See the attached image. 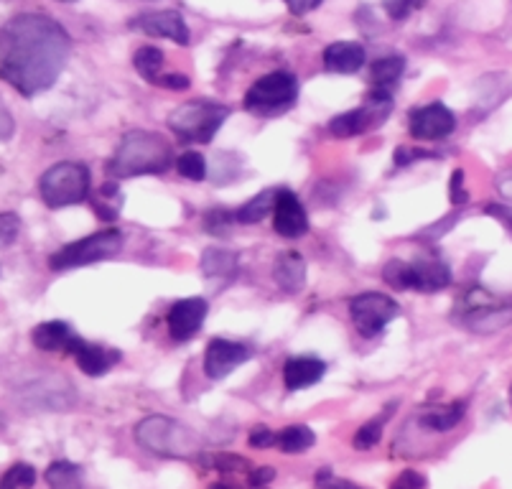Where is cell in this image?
<instances>
[{"mask_svg":"<svg viewBox=\"0 0 512 489\" xmlns=\"http://www.w3.org/2000/svg\"><path fill=\"white\" fill-rule=\"evenodd\" d=\"M72 54L62 23L44 13H21L0 29V77L23 97L49 90Z\"/></svg>","mask_w":512,"mask_h":489,"instance_id":"1","label":"cell"},{"mask_svg":"<svg viewBox=\"0 0 512 489\" xmlns=\"http://www.w3.org/2000/svg\"><path fill=\"white\" fill-rule=\"evenodd\" d=\"M174 163V148L164 135L151 133V130H130L123 135L118 151L107 163V174L115 179L164 174Z\"/></svg>","mask_w":512,"mask_h":489,"instance_id":"2","label":"cell"},{"mask_svg":"<svg viewBox=\"0 0 512 489\" xmlns=\"http://www.w3.org/2000/svg\"><path fill=\"white\" fill-rule=\"evenodd\" d=\"M136 441L146 451L164 459H197L202 439L186 423L169 416H148L136 426Z\"/></svg>","mask_w":512,"mask_h":489,"instance_id":"3","label":"cell"},{"mask_svg":"<svg viewBox=\"0 0 512 489\" xmlns=\"http://www.w3.org/2000/svg\"><path fill=\"white\" fill-rule=\"evenodd\" d=\"M454 324L474 334H492L505 329L512 321V306L502 304L500 298L492 296L487 288L472 286L459 296L454 311H451Z\"/></svg>","mask_w":512,"mask_h":489,"instance_id":"4","label":"cell"},{"mask_svg":"<svg viewBox=\"0 0 512 489\" xmlns=\"http://www.w3.org/2000/svg\"><path fill=\"white\" fill-rule=\"evenodd\" d=\"M230 113V107L222 102L189 100L169 115V128L184 143H212Z\"/></svg>","mask_w":512,"mask_h":489,"instance_id":"5","label":"cell"},{"mask_svg":"<svg viewBox=\"0 0 512 489\" xmlns=\"http://www.w3.org/2000/svg\"><path fill=\"white\" fill-rule=\"evenodd\" d=\"M90 184V169L85 163L62 161L44 171V176L39 179V194L46 207L64 209L85 202L90 194Z\"/></svg>","mask_w":512,"mask_h":489,"instance_id":"6","label":"cell"},{"mask_svg":"<svg viewBox=\"0 0 512 489\" xmlns=\"http://www.w3.org/2000/svg\"><path fill=\"white\" fill-rule=\"evenodd\" d=\"M296 100H299V79L291 72H271L253 82V87L245 92V110L260 118H273L291 110Z\"/></svg>","mask_w":512,"mask_h":489,"instance_id":"7","label":"cell"},{"mask_svg":"<svg viewBox=\"0 0 512 489\" xmlns=\"http://www.w3.org/2000/svg\"><path fill=\"white\" fill-rule=\"evenodd\" d=\"M123 250V232L120 230H100L90 237H82L77 242H69L62 250L49 258L51 270H72L82 265L110 260Z\"/></svg>","mask_w":512,"mask_h":489,"instance_id":"8","label":"cell"},{"mask_svg":"<svg viewBox=\"0 0 512 489\" xmlns=\"http://www.w3.org/2000/svg\"><path fill=\"white\" fill-rule=\"evenodd\" d=\"M390 110H393V92L385 90V87H372L365 97V105L332 118L329 133L337 135V138H355V135H362L367 130L377 128V125H383Z\"/></svg>","mask_w":512,"mask_h":489,"instance_id":"9","label":"cell"},{"mask_svg":"<svg viewBox=\"0 0 512 489\" xmlns=\"http://www.w3.org/2000/svg\"><path fill=\"white\" fill-rule=\"evenodd\" d=\"M400 306L393 298L380 291H367L349 301V316L355 321V329L365 339L377 337L393 319H398Z\"/></svg>","mask_w":512,"mask_h":489,"instance_id":"10","label":"cell"},{"mask_svg":"<svg viewBox=\"0 0 512 489\" xmlns=\"http://www.w3.org/2000/svg\"><path fill=\"white\" fill-rule=\"evenodd\" d=\"M408 130L416 141H441L446 135L454 133L456 118L449 107L441 102H431V105L416 107L408 120Z\"/></svg>","mask_w":512,"mask_h":489,"instance_id":"11","label":"cell"},{"mask_svg":"<svg viewBox=\"0 0 512 489\" xmlns=\"http://www.w3.org/2000/svg\"><path fill=\"white\" fill-rule=\"evenodd\" d=\"M250 360V349L240 342H230V339H212L204 352V375L209 380H225L230 372L245 365Z\"/></svg>","mask_w":512,"mask_h":489,"instance_id":"12","label":"cell"},{"mask_svg":"<svg viewBox=\"0 0 512 489\" xmlns=\"http://www.w3.org/2000/svg\"><path fill=\"white\" fill-rule=\"evenodd\" d=\"M273 230L286 240H296L309 232V214L291 189H278L276 207H273Z\"/></svg>","mask_w":512,"mask_h":489,"instance_id":"13","label":"cell"},{"mask_svg":"<svg viewBox=\"0 0 512 489\" xmlns=\"http://www.w3.org/2000/svg\"><path fill=\"white\" fill-rule=\"evenodd\" d=\"M130 26L143 31L146 36H156V39H171L179 46H189L192 34L186 26L184 16L179 11H156V13H143V16L133 18Z\"/></svg>","mask_w":512,"mask_h":489,"instance_id":"14","label":"cell"},{"mask_svg":"<svg viewBox=\"0 0 512 489\" xmlns=\"http://www.w3.org/2000/svg\"><path fill=\"white\" fill-rule=\"evenodd\" d=\"M207 301L204 298H181L169 311V334L176 342H189L202 332L204 319H207Z\"/></svg>","mask_w":512,"mask_h":489,"instance_id":"15","label":"cell"},{"mask_svg":"<svg viewBox=\"0 0 512 489\" xmlns=\"http://www.w3.org/2000/svg\"><path fill=\"white\" fill-rule=\"evenodd\" d=\"M451 270L441 258H418L406 263V291L439 293L449 288Z\"/></svg>","mask_w":512,"mask_h":489,"instance_id":"16","label":"cell"},{"mask_svg":"<svg viewBox=\"0 0 512 489\" xmlns=\"http://www.w3.org/2000/svg\"><path fill=\"white\" fill-rule=\"evenodd\" d=\"M67 352L74 357V360H77L79 370L90 377L107 375V372L118 365L120 357H123L118 349L102 347V344H90V342H85L82 337H77V334H74V339H72V344H69Z\"/></svg>","mask_w":512,"mask_h":489,"instance_id":"17","label":"cell"},{"mask_svg":"<svg viewBox=\"0 0 512 489\" xmlns=\"http://www.w3.org/2000/svg\"><path fill=\"white\" fill-rule=\"evenodd\" d=\"M367 54L360 41H334L324 49V69L334 74H355L365 67Z\"/></svg>","mask_w":512,"mask_h":489,"instance_id":"18","label":"cell"},{"mask_svg":"<svg viewBox=\"0 0 512 489\" xmlns=\"http://www.w3.org/2000/svg\"><path fill=\"white\" fill-rule=\"evenodd\" d=\"M324 372H327V365L319 357H291L283 365V383L296 393V390H306L319 383Z\"/></svg>","mask_w":512,"mask_h":489,"instance_id":"19","label":"cell"},{"mask_svg":"<svg viewBox=\"0 0 512 489\" xmlns=\"http://www.w3.org/2000/svg\"><path fill=\"white\" fill-rule=\"evenodd\" d=\"M273 278L283 293H299L306 286V260L299 253H281L273 265Z\"/></svg>","mask_w":512,"mask_h":489,"instance_id":"20","label":"cell"},{"mask_svg":"<svg viewBox=\"0 0 512 489\" xmlns=\"http://www.w3.org/2000/svg\"><path fill=\"white\" fill-rule=\"evenodd\" d=\"M74 332L64 321H41L31 332V342L41 352H67L72 344Z\"/></svg>","mask_w":512,"mask_h":489,"instance_id":"21","label":"cell"},{"mask_svg":"<svg viewBox=\"0 0 512 489\" xmlns=\"http://www.w3.org/2000/svg\"><path fill=\"white\" fill-rule=\"evenodd\" d=\"M240 270V260L232 250L225 248H207L202 255V273L214 281L230 283Z\"/></svg>","mask_w":512,"mask_h":489,"instance_id":"22","label":"cell"},{"mask_svg":"<svg viewBox=\"0 0 512 489\" xmlns=\"http://www.w3.org/2000/svg\"><path fill=\"white\" fill-rule=\"evenodd\" d=\"M464 416H467V400H454V403L446 405V408H434V411L421 413V426L426 428V431L444 433L459 426Z\"/></svg>","mask_w":512,"mask_h":489,"instance_id":"23","label":"cell"},{"mask_svg":"<svg viewBox=\"0 0 512 489\" xmlns=\"http://www.w3.org/2000/svg\"><path fill=\"white\" fill-rule=\"evenodd\" d=\"M276 197H278V189H265V192H260L258 197L250 199L248 204H242L240 209H235L237 225H255V222L265 220L268 212L276 207Z\"/></svg>","mask_w":512,"mask_h":489,"instance_id":"24","label":"cell"},{"mask_svg":"<svg viewBox=\"0 0 512 489\" xmlns=\"http://www.w3.org/2000/svg\"><path fill=\"white\" fill-rule=\"evenodd\" d=\"M316 444V436L309 426H286L276 433V446L283 454H304Z\"/></svg>","mask_w":512,"mask_h":489,"instance_id":"25","label":"cell"},{"mask_svg":"<svg viewBox=\"0 0 512 489\" xmlns=\"http://www.w3.org/2000/svg\"><path fill=\"white\" fill-rule=\"evenodd\" d=\"M164 51L158 49V46H141V49L133 54V67L138 69V74H141L146 82H151V85H156L158 79H161V69H164Z\"/></svg>","mask_w":512,"mask_h":489,"instance_id":"26","label":"cell"},{"mask_svg":"<svg viewBox=\"0 0 512 489\" xmlns=\"http://www.w3.org/2000/svg\"><path fill=\"white\" fill-rule=\"evenodd\" d=\"M46 482H49L51 489H85L82 469L77 464H69V461H54L46 469Z\"/></svg>","mask_w":512,"mask_h":489,"instance_id":"27","label":"cell"},{"mask_svg":"<svg viewBox=\"0 0 512 489\" xmlns=\"http://www.w3.org/2000/svg\"><path fill=\"white\" fill-rule=\"evenodd\" d=\"M403 72H406V59L403 57L377 59V62L372 64V82H375V87L393 90L400 82V77H403Z\"/></svg>","mask_w":512,"mask_h":489,"instance_id":"28","label":"cell"},{"mask_svg":"<svg viewBox=\"0 0 512 489\" xmlns=\"http://www.w3.org/2000/svg\"><path fill=\"white\" fill-rule=\"evenodd\" d=\"M393 408H395V405H388L383 416H377V418H372V421H367L365 426H362L360 431L355 433L352 444H355L357 451H370V449H375L377 444H380V439H383L385 423H388V418L393 416Z\"/></svg>","mask_w":512,"mask_h":489,"instance_id":"29","label":"cell"},{"mask_svg":"<svg viewBox=\"0 0 512 489\" xmlns=\"http://www.w3.org/2000/svg\"><path fill=\"white\" fill-rule=\"evenodd\" d=\"M176 171L189 181H202L207 176V161H204L202 153L186 151L176 158Z\"/></svg>","mask_w":512,"mask_h":489,"instance_id":"30","label":"cell"},{"mask_svg":"<svg viewBox=\"0 0 512 489\" xmlns=\"http://www.w3.org/2000/svg\"><path fill=\"white\" fill-rule=\"evenodd\" d=\"M34 484H36L34 467L18 461V464H13V467L6 472V477H3V482H0V489H34Z\"/></svg>","mask_w":512,"mask_h":489,"instance_id":"31","label":"cell"},{"mask_svg":"<svg viewBox=\"0 0 512 489\" xmlns=\"http://www.w3.org/2000/svg\"><path fill=\"white\" fill-rule=\"evenodd\" d=\"M232 225H237L232 209L214 207L204 214V230H207L209 235H227Z\"/></svg>","mask_w":512,"mask_h":489,"instance_id":"32","label":"cell"},{"mask_svg":"<svg viewBox=\"0 0 512 489\" xmlns=\"http://www.w3.org/2000/svg\"><path fill=\"white\" fill-rule=\"evenodd\" d=\"M18 232H21V220H18V214L13 212L0 214V248H11L13 242H16Z\"/></svg>","mask_w":512,"mask_h":489,"instance_id":"33","label":"cell"},{"mask_svg":"<svg viewBox=\"0 0 512 489\" xmlns=\"http://www.w3.org/2000/svg\"><path fill=\"white\" fill-rule=\"evenodd\" d=\"M423 6H426V0H385V11L393 21H403V18H408Z\"/></svg>","mask_w":512,"mask_h":489,"instance_id":"34","label":"cell"},{"mask_svg":"<svg viewBox=\"0 0 512 489\" xmlns=\"http://www.w3.org/2000/svg\"><path fill=\"white\" fill-rule=\"evenodd\" d=\"M421 158H439V153L423 151V148H408V146L395 148V166H398V169H403V166H411V163L421 161Z\"/></svg>","mask_w":512,"mask_h":489,"instance_id":"35","label":"cell"},{"mask_svg":"<svg viewBox=\"0 0 512 489\" xmlns=\"http://www.w3.org/2000/svg\"><path fill=\"white\" fill-rule=\"evenodd\" d=\"M390 489H428V479L421 472H416V469H406V472H400L395 477Z\"/></svg>","mask_w":512,"mask_h":489,"instance_id":"36","label":"cell"},{"mask_svg":"<svg viewBox=\"0 0 512 489\" xmlns=\"http://www.w3.org/2000/svg\"><path fill=\"white\" fill-rule=\"evenodd\" d=\"M316 489H365V487L349 482V479L334 477L332 469H321V472L316 474Z\"/></svg>","mask_w":512,"mask_h":489,"instance_id":"37","label":"cell"},{"mask_svg":"<svg viewBox=\"0 0 512 489\" xmlns=\"http://www.w3.org/2000/svg\"><path fill=\"white\" fill-rule=\"evenodd\" d=\"M212 469H220V472H240V467H250L248 461L242 459V456H232V454H217L207 461Z\"/></svg>","mask_w":512,"mask_h":489,"instance_id":"38","label":"cell"},{"mask_svg":"<svg viewBox=\"0 0 512 489\" xmlns=\"http://www.w3.org/2000/svg\"><path fill=\"white\" fill-rule=\"evenodd\" d=\"M13 133H16V120H13L11 110H8L6 100L0 97V143L11 141Z\"/></svg>","mask_w":512,"mask_h":489,"instance_id":"39","label":"cell"},{"mask_svg":"<svg viewBox=\"0 0 512 489\" xmlns=\"http://www.w3.org/2000/svg\"><path fill=\"white\" fill-rule=\"evenodd\" d=\"M248 441L253 449H268V446H276V433L268 426H255L253 431H250Z\"/></svg>","mask_w":512,"mask_h":489,"instance_id":"40","label":"cell"},{"mask_svg":"<svg viewBox=\"0 0 512 489\" xmlns=\"http://www.w3.org/2000/svg\"><path fill=\"white\" fill-rule=\"evenodd\" d=\"M449 197H451V202L456 204V207H462V204H467V192H464V171L462 169H456L454 174H451Z\"/></svg>","mask_w":512,"mask_h":489,"instance_id":"41","label":"cell"},{"mask_svg":"<svg viewBox=\"0 0 512 489\" xmlns=\"http://www.w3.org/2000/svg\"><path fill=\"white\" fill-rule=\"evenodd\" d=\"M156 85L166 87V90L181 92V90H189L192 82H189V77H184V74H161V79H158Z\"/></svg>","mask_w":512,"mask_h":489,"instance_id":"42","label":"cell"},{"mask_svg":"<svg viewBox=\"0 0 512 489\" xmlns=\"http://www.w3.org/2000/svg\"><path fill=\"white\" fill-rule=\"evenodd\" d=\"M276 479V472L271 467H253L248 474V484L250 487H265L268 482Z\"/></svg>","mask_w":512,"mask_h":489,"instance_id":"43","label":"cell"},{"mask_svg":"<svg viewBox=\"0 0 512 489\" xmlns=\"http://www.w3.org/2000/svg\"><path fill=\"white\" fill-rule=\"evenodd\" d=\"M321 3H324V0H286L288 11H291L293 16H306V13L316 11Z\"/></svg>","mask_w":512,"mask_h":489,"instance_id":"44","label":"cell"},{"mask_svg":"<svg viewBox=\"0 0 512 489\" xmlns=\"http://www.w3.org/2000/svg\"><path fill=\"white\" fill-rule=\"evenodd\" d=\"M487 214H495L497 220L505 222V225L510 227V230H512V214L507 212V209H500V207H487Z\"/></svg>","mask_w":512,"mask_h":489,"instance_id":"45","label":"cell"},{"mask_svg":"<svg viewBox=\"0 0 512 489\" xmlns=\"http://www.w3.org/2000/svg\"><path fill=\"white\" fill-rule=\"evenodd\" d=\"M209 489H242V487H237V484H227V482H217V484H212V487ZM253 489V487H250Z\"/></svg>","mask_w":512,"mask_h":489,"instance_id":"46","label":"cell"},{"mask_svg":"<svg viewBox=\"0 0 512 489\" xmlns=\"http://www.w3.org/2000/svg\"><path fill=\"white\" fill-rule=\"evenodd\" d=\"M59 3H74V0H59Z\"/></svg>","mask_w":512,"mask_h":489,"instance_id":"47","label":"cell"},{"mask_svg":"<svg viewBox=\"0 0 512 489\" xmlns=\"http://www.w3.org/2000/svg\"><path fill=\"white\" fill-rule=\"evenodd\" d=\"M510 403H512V388H510Z\"/></svg>","mask_w":512,"mask_h":489,"instance_id":"48","label":"cell"}]
</instances>
